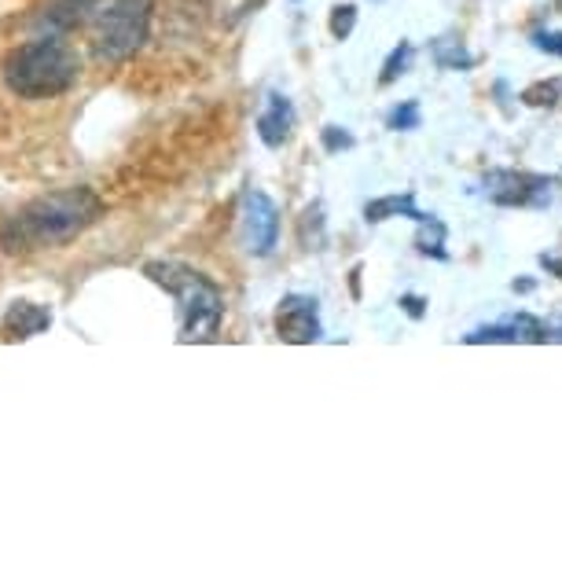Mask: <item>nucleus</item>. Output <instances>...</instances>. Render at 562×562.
<instances>
[{
    "instance_id": "nucleus-15",
    "label": "nucleus",
    "mask_w": 562,
    "mask_h": 562,
    "mask_svg": "<svg viewBox=\"0 0 562 562\" xmlns=\"http://www.w3.org/2000/svg\"><path fill=\"white\" fill-rule=\"evenodd\" d=\"M412 56H416V48H412V41H401V45L390 52L386 63H383V74H379V85H394L397 78H405L408 67H412Z\"/></svg>"
},
{
    "instance_id": "nucleus-1",
    "label": "nucleus",
    "mask_w": 562,
    "mask_h": 562,
    "mask_svg": "<svg viewBox=\"0 0 562 562\" xmlns=\"http://www.w3.org/2000/svg\"><path fill=\"white\" fill-rule=\"evenodd\" d=\"M100 214H103V199L92 188H67V192H52L26 203L4 225V236L0 239H4L8 254L63 247L74 236H81Z\"/></svg>"
},
{
    "instance_id": "nucleus-14",
    "label": "nucleus",
    "mask_w": 562,
    "mask_h": 562,
    "mask_svg": "<svg viewBox=\"0 0 562 562\" xmlns=\"http://www.w3.org/2000/svg\"><path fill=\"white\" fill-rule=\"evenodd\" d=\"M430 56H434V63H438L441 70H471L474 67V56L463 48V41H452V37L434 41Z\"/></svg>"
},
{
    "instance_id": "nucleus-17",
    "label": "nucleus",
    "mask_w": 562,
    "mask_h": 562,
    "mask_svg": "<svg viewBox=\"0 0 562 562\" xmlns=\"http://www.w3.org/2000/svg\"><path fill=\"white\" fill-rule=\"evenodd\" d=\"M419 122H423L419 100H401L397 108H390V114H386V130H394V133H412V130H419Z\"/></svg>"
},
{
    "instance_id": "nucleus-7",
    "label": "nucleus",
    "mask_w": 562,
    "mask_h": 562,
    "mask_svg": "<svg viewBox=\"0 0 562 562\" xmlns=\"http://www.w3.org/2000/svg\"><path fill=\"white\" fill-rule=\"evenodd\" d=\"M276 335L294 346L321 342L324 338L321 302H316L313 294H283L280 310H276Z\"/></svg>"
},
{
    "instance_id": "nucleus-5",
    "label": "nucleus",
    "mask_w": 562,
    "mask_h": 562,
    "mask_svg": "<svg viewBox=\"0 0 562 562\" xmlns=\"http://www.w3.org/2000/svg\"><path fill=\"white\" fill-rule=\"evenodd\" d=\"M485 199L496 206L540 210L551 203V180L537 173H518V169H493L485 173Z\"/></svg>"
},
{
    "instance_id": "nucleus-20",
    "label": "nucleus",
    "mask_w": 562,
    "mask_h": 562,
    "mask_svg": "<svg viewBox=\"0 0 562 562\" xmlns=\"http://www.w3.org/2000/svg\"><path fill=\"white\" fill-rule=\"evenodd\" d=\"M533 48L562 59V30H537V34H533Z\"/></svg>"
},
{
    "instance_id": "nucleus-19",
    "label": "nucleus",
    "mask_w": 562,
    "mask_h": 562,
    "mask_svg": "<svg viewBox=\"0 0 562 562\" xmlns=\"http://www.w3.org/2000/svg\"><path fill=\"white\" fill-rule=\"evenodd\" d=\"M321 140H324V151L327 155H338V151H349L357 140H353V133L342 130V125H324L321 130Z\"/></svg>"
},
{
    "instance_id": "nucleus-21",
    "label": "nucleus",
    "mask_w": 562,
    "mask_h": 562,
    "mask_svg": "<svg viewBox=\"0 0 562 562\" xmlns=\"http://www.w3.org/2000/svg\"><path fill=\"white\" fill-rule=\"evenodd\" d=\"M397 305L412 316V321H423V313H427V310H423L427 302H423L419 294H401V302H397Z\"/></svg>"
},
{
    "instance_id": "nucleus-18",
    "label": "nucleus",
    "mask_w": 562,
    "mask_h": 562,
    "mask_svg": "<svg viewBox=\"0 0 562 562\" xmlns=\"http://www.w3.org/2000/svg\"><path fill=\"white\" fill-rule=\"evenodd\" d=\"M331 37L335 41H346L349 34L357 30V4H338V8H331Z\"/></svg>"
},
{
    "instance_id": "nucleus-6",
    "label": "nucleus",
    "mask_w": 562,
    "mask_h": 562,
    "mask_svg": "<svg viewBox=\"0 0 562 562\" xmlns=\"http://www.w3.org/2000/svg\"><path fill=\"white\" fill-rule=\"evenodd\" d=\"M243 239L258 258H269L280 243V210L258 188H247V195H243Z\"/></svg>"
},
{
    "instance_id": "nucleus-12",
    "label": "nucleus",
    "mask_w": 562,
    "mask_h": 562,
    "mask_svg": "<svg viewBox=\"0 0 562 562\" xmlns=\"http://www.w3.org/2000/svg\"><path fill=\"white\" fill-rule=\"evenodd\" d=\"M97 4L100 0H52L45 8V19H48V26H56V30H74L97 12Z\"/></svg>"
},
{
    "instance_id": "nucleus-2",
    "label": "nucleus",
    "mask_w": 562,
    "mask_h": 562,
    "mask_svg": "<svg viewBox=\"0 0 562 562\" xmlns=\"http://www.w3.org/2000/svg\"><path fill=\"white\" fill-rule=\"evenodd\" d=\"M144 272L177 302L180 342H214L221 321H225V299H221L217 283L180 261H151Z\"/></svg>"
},
{
    "instance_id": "nucleus-23",
    "label": "nucleus",
    "mask_w": 562,
    "mask_h": 562,
    "mask_svg": "<svg viewBox=\"0 0 562 562\" xmlns=\"http://www.w3.org/2000/svg\"><path fill=\"white\" fill-rule=\"evenodd\" d=\"M512 291H515V294H518V291H522V294H526V291H533V280H515V283H512Z\"/></svg>"
},
{
    "instance_id": "nucleus-11",
    "label": "nucleus",
    "mask_w": 562,
    "mask_h": 562,
    "mask_svg": "<svg viewBox=\"0 0 562 562\" xmlns=\"http://www.w3.org/2000/svg\"><path fill=\"white\" fill-rule=\"evenodd\" d=\"M390 217H412L419 225V221L430 217V214H423V210L416 206V195H412V192L371 199V203L364 206V221H368V225H383V221H390Z\"/></svg>"
},
{
    "instance_id": "nucleus-16",
    "label": "nucleus",
    "mask_w": 562,
    "mask_h": 562,
    "mask_svg": "<svg viewBox=\"0 0 562 562\" xmlns=\"http://www.w3.org/2000/svg\"><path fill=\"white\" fill-rule=\"evenodd\" d=\"M522 103L526 108H555V103H562V78L529 85L522 92Z\"/></svg>"
},
{
    "instance_id": "nucleus-8",
    "label": "nucleus",
    "mask_w": 562,
    "mask_h": 562,
    "mask_svg": "<svg viewBox=\"0 0 562 562\" xmlns=\"http://www.w3.org/2000/svg\"><path fill=\"white\" fill-rule=\"evenodd\" d=\"M471 346H482V342H548V324L537 321L533 313H515L507 316L501 324H485L479 331L467 335Z\"/></svg>"
},
{
    "instance_id": "nucleus-3",
    "label": "nucleus",
    "mask_w": 562,
    "mask_h": 562,
    "mask_svg": "<svg viewBox=\"0 0 562 562\" xmlns=\"http://www.w3.org/2000/svg\"><path fill=\"white\" fill-rule=\"evenodd\" d=\"M81 63L74 56L70 45H63L56 37H41L34 45H23L12 52L4 63V81L8 89L19 92L26 100H45L67 92L78 81Z\"/></svg>"
},
{
    "instance_id": "nucleus-13",
    "label": "nucleus",
    "mask_w": 562,
    "mask_h": 562,
    "mask_svg": "<svg viewBox=\"0 0 562 562\" xmlns=\"http://www.w3.org/2000/svg\"><path fill=\"white\" fill-rule=\"evenodd\" d=\"M445 225L438 217H423L419 221V232H416V250L423 254V258H438V261H449V250H445Z\"/></svg>"
},
{
    "instance_id": "nucleus-24",
    "label": "nucleus",
    "mask_w": 562,
    "mask_h": 562,
    "mask_svg": "<svg viewBox=\"0 0 562 562\" xmlns=\"http://www.w3.org/2000/svg\"><path fill=\"white\" fill-rule=\"evenodd\" d=\"M555 4H559V8H562V0H555Z\"/></svg>"
},
{
    "instance_id": "nucleus-9",
    "label": "nucleus",
    "mask_w": 562,
    "mask_h": 562,
    "mask_svg": "<svg viewBox=\"0 0 562 562\" xmlns=\"http://www.w3.org/2000/svg\"><path fill=\"white\" fill-rule=\"evenodd\" d=\"M294 133V108L288 97H280V92H269V100H265V111L258 114V136L265 147H283L291 140Z\"/></svg>"
},
{
    "instance_id": "nucleus-4",
    "label": "nucleus",
    "mask_w": 562,
    "mask_h": 562,
    "mask_svg": "<svg viewBox=\"0 0 562 562\" xmlns=\"http://www.w3.org/2000/svg\"><path fill=\"white\" fill-rule=\"evenodd\" d=\"M147 30H151V0H111L97 15L92 48L100 59L122 63L144 48Z\"/></svg>"
},
{
    "instance_id": "nucleus-10",
    "label": "nucleus",
    "mask_w": 562,
    "mask_h": 562,
    "mask_svg": "<svg viewBox=\"0 0 562 562\" xmlns=\"http://www.w3.org/2000/svg\"><path fill=\"white\" fill-rule=\"evenodd\" d=\"M52 324V313L45 310V305L37 302H12L4 313V338H12V342H23V338H34L41 331H48Z\"/></svg>"
},
{
    "instance_id": "nucleus-25",
    "label": "nucleus",
    "mask_w": 562,
    "mask_h": 562,
    "mask_svg": "<svg viewBox=\"0 0 562 562\" xmlns=\"http://www.w3.org/2000/svg\"><path fill=\"white\" fill-rule=\"evenodd\" d=\"M294 4H299V0H294Z\"/></svg>"
},
{
    "instance_id": "nucleus-22",
    "label": "nucleus",
    "mask_w": 562,
    "mask_h": 562,
    "mask_svg": "<svg viewBox=\"0 0 562 562\" xmlns=\"http://www.w3.org/2000/svg\"><path fill=\"white\" fill-rule=\"evenodd\" d=\"M540 265H544V269H548V272H555V276H562V258H548V254H544V258H540Z\"/></svg>"
}]
</instances>
